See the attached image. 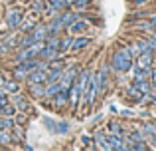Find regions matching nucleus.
<instances>
[{
    "label": "nucleus",
    "instance_id": "obj_1",
    "mask_svg": "<svg viewBox=\"0 0 156 151\" xmlns=\"http://www.w3.org/2000/svg\"><path fill=\"white\" fill-rule=\"evenodd\" d=\"M133 66V54H130L129 48H121V50L115 52L113 56V68L119 72H126Z\"/></svg>",
    "mask_w": 156,
    "mask_h": 151
},
{
    "label": "nucleus",
    "instance_id": "obj_2",
    "mask_svg": "<svg viewBox=\"0 0 156 151\" xmlns=\"http://www.w3.org/2000/svg\"><path fill=\"white\" fill-rule=\"evenodd\" d=\"M152 62H154V56L150 50H144L142 54H138L136 58V68H142V70H150L152 68Z\"/></svg>",
    "mask_w": 156,
    "mask_h": 151
},
{
    "label": "nucleus",
    "instance_id": "obj_3",
    "mask_svg": "<svg viewBox=\"0 0 156 151\" xmlns=\"http://www.w3.org/2000/svg\"><path fill=\"white\" fill-rule=\"evenodd\" d=\"M22 20H24L22 10H12V12H8V14H6V22H8V26H10L12 30H14V28H18Z\"/></svg>",
    "mask_w": 156,
    "mask_h": 151
},
{
    "label": "nucleus",
    "instance_id": "obj_4",
    "mask_svg": "<svg viewBox=\"0 0 156 151\" xmlns=\"http://www.w3.org/2000/svg\"><path fill=\"white\" fill-rule=\"evenodd\" d=\"M67 28H69L71 34H83L85 30H89V22H87V20H79V18H77L75 22H71Z\"/></svg>",
    "mask_w": 156,
    "mask_h": 151
},
{
    "label": "nucleus",
    "instance_id": "obj_5",
    "mask_svg": "<svg viewBox=\"0 0 156 151\" xmlns=\"http://www.w3.org/2000/svg\"><path fill=\"white\" fill-rule=\"evenodd\" d=\"M89 42H91V40H89L87 36H83V38H75V40L71 38V46H69V50H71V52H81Z\"/></svg>",
    "mask_w": 156,
    "mask_h": 151
},
{
    "label": "nucleus",
    "instance_id": "obj_6",
    "mask_svg": "<svg viewBox=\"0 0 156 151\" xmlns=\"http://www.w3.org/2000/svg\"><path fill=\"white\" fill-rule=\"evenodd\" d=\"M10 101H12V104H14L18 109H22V111H28V101L24 100L20 93H14V96L10 97Z\"/></svg>",
    "mask_w": 156,
    "mask_h": 151
},
{
    "label": "nucleus",
    "instance_id": "obj_7",
    "mask_svg": "<svg viewBox=\"0 0 156 151\" xmlns=\"http://www.w3.org/2000/svg\"><path fill=\"white\" fill-rule=\"evenodd\" d=\"M69 4H71L69 0H48V6H51L53 10H59V12H61V10H65Z\"/></svg>",
    "mask_w": 156,
    "mask_h": 151
},
{
    "label": "nucleus",
    "instance_id": "obj_8",
    "mask_svg": "<svg viewBox=\"0 0 156 151\" xmlns=\"http://www.w3.org/2000/svg\"><path fill=\"white\" fill-rule=\"evenodd\" d=\"M28 92H30V96H34V97H42L44 93H46V89H44L42 84H30Z\"/></svg>",
    "mask_w": 156,
    "mask_h": 151
},
{
    "label": "nucleus",
    "instance_id": "obj_9",
    "mask_svg": "<svg viewBox=\"0 0 156 151\" xmlns=\"http://www.w3.org/2000/svg\"><path fill=\"white\" fill-rule=\"evenodd\" d=\"M69 46H71V38H69V36H65V38H59V46H57V50H59V52L69 50Z\"/></svg>",
    "mask_w": 156,
    "mask_h": 151
},
{
    "label": "nucleus",
    "instance_id": "obj_10",
    "mask_svg": "<svg viewBox=\"0 0 156 151\" xmlns=\"http://www.w3.org/2000/svg\"><path fill=\"white\" fill-rule=\"evenodd\" d=\"M46 36H48V28H46V26H40L38 32L34 34V38H36V40H42V38H46Z\"/></svg>",
    "mask_w": 156,
    "mask_h": 151
},
{
    "label": "nucleus",
    "instance_id": "obj_11",
    "mask_svg": "<svg viewBox=\"0 0 156 151\" xmlns=\"http://www.w3.org/2000/svg\"><path fill=\"white\" fill-rule=\"evenodd\" d=\"M109 129H111V133H115V135H121L122 137V127L119 123H109Z\"/></svg>",
    "mask_w": 156,
    "mask_h": 151
},
{
    "label": "nucleus",
    "instance_id": "obj_12",
    "mask_svg": "<svg viewBox=\"0 0 156 151\" xmlns=\"http://www.w3.org/2000/svg\"><path fill=\"white\" fill-rule=\"evenodd\" d=\"M32 8H34V12L38 14V12H44V8H46V6H44V2H42V0H36V2L32 4Z\"/></svg>",
    "mask_w": 156,
    "mask_h": 151
},
{
    "label": "nucleus",
    "instance_id": "obj_13",
    "mask_svg": "<svg viewBox=\"0 0 156 151\" xmlns=\"http://www.w3.org/2000/svg\"><path fill=\"white\" fill-rule=\"evenodd\" d=\"M26 119H28V117L24 115V113H16V125H24Z\"/></svg>",
    "mask_w": 156,
    "mask_h": 151
},
{
    "label": "nucleus",
    "instance_id": "obj_14",
    "mask_svg": "<svg viewBox=\"0 0 156 151\" xmlns=\"http://www.w3.org/2000/svg\"><path fill=\"white\" fill-rule=\"evenodd\" d=\"M10 141V133H2L0 131V143H8Z\"/></svg>",
    "mask_w": 156,
    "mask_h": 151
},
{
    "label": "nucleus",
    "instance_id": "obj_15",
    "mask_svg": "<svg viewBox=\"0 0 156 151\" xmlns=\"http://www.w3.org/2000/svg\"><path fill=\"white\" fill-rule=\"evenodd\" d=\"M6 89H20V85H18V81H10V84H6Z\"/></svg>",
    "mask_w": 156,
    "mask_h": 151
},
{
    "label": "nucleus",
    "instance_id": "obj_16",
    "mask_svg": "<svg viewBox=\"0 0 156 151\" xmlns=\"http://www.w3.org/2000/svg\"><path fill=\"white\" fill-rule=\"evenodd\" d=\"M71 4H75V6H85V4L89 2V0H69Z\"/></svg>",
    "mask_w": 156,
    "mask_h": 151
},
{
    "label": "nucleus",
    "instance_id": "obj_17",
    "mask_svg": "<svg viewBox=\"0 0 156 151\" xmlns=\"http://www.w3.org/2000/svg\"><path fill=\"white\" fill-rule=\"evenodd\" d=\"M150 81L156 84V68H154V70H150Z\"/></svg>",
    "mask_w": 156,
    "mask_h": 151
},
{
    "label": "nucleus",
    "instance_id": "obj_18",
    "mask_svg": "<svg viewBox=\"0 0 156 151\" xmlns=\"http://www.w3.org/2000/svg\"><path fill=\"white\" fill-rule=\"evenodd\" d=\"M136 4H144V2H148V0H134Z\"/></svg>",
    "mask_w": 156,
    "mask_h": 151
},
{
    "label": "nucleus",
    "instance_id": "obj_19",
    "mask_svg": "<svg viewBox=\"0 0 156 151\" xmlns=\"http://www.w3.org/2000/svg\"><path fill=\"white\" fill-rule=\"evenodd\" d=\"M150 22H152V24H154V28H156V18H152V20H150Z\"/></svg>",
    "mask_w": 156,
    "mask_h": 151
},
{
    "label": "nucleus",
    "instance_id": "obj_20",
    "mask_svg": "<svg viewBox=\"0 0 156 151\" xmlns=\"http://www.w3.org/2000/svg\"><path fill=\"white\" fill-rule=\"evenodd\" d=\"M152 38H154V40H156V30H152Z\"/></svg>",
    "mask_w": 156,
    "mask_h": 151
},
{
    "label": "nucleus",
    "instance_id": "obj_21",
    "mask_svg": "<svg viewBox=\"0 0 156 151\" xmlns=\"http://www.w3.org/2000/svg\"><path fill=\"white\" fill-rule=\"evenodd\" d=\"M4 2H14V0H4Z\"/></svg>",
    "mask_w": 156,
    "mask_h": 151
},
{
    "label": "nucleus",
    "instance_id": "obj_22",
    "mask_svg": "<svg viewBox=\"0 0 156 151\" xmlns=\"http://www.w3.org/2000/svg\"><path fill=\"white\" fill-rule=\"evenodd\" d=\"M154 64H156V56H154Z\"/></svg>",
    "mask_w": 156,
    "mask_h": 151
}]
</instances>
